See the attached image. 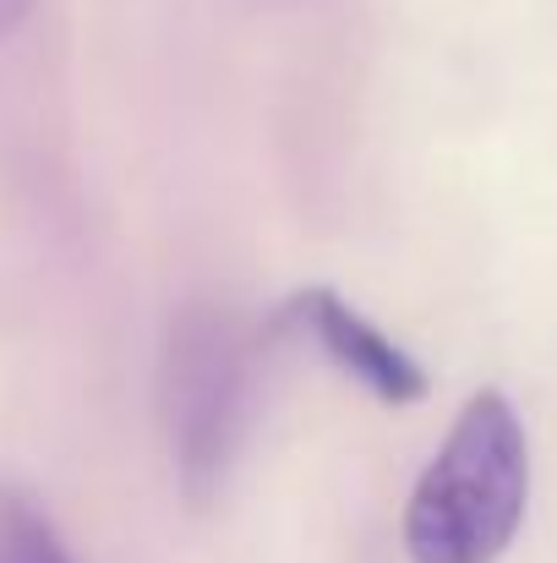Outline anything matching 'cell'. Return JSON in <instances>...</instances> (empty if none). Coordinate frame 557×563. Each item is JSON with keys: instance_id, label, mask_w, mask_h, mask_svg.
Listing matches in <instances>:
<instances>
[{"instance_id": "277c9868", "label": "cell", "mask_w": 557, "mask_h": 563, "mask_svg": "<svg viewBox=\"0 0 557 563\" xmlns=\"http://www.w3.org/2000/svg\"><path fill=\"white\" fill-rule=\"evenodd\" d=\"M0 563H77L44 504L16 482H0Z\"/></svg>"}, {"instance_id": "3957f363", "label": "cell", "mask_w": 557, "mask_h": 563, "mask_svg": "<svg viewBox=\"0 0 557 563\" xmlns=\"http://www.w3.org/2000/svg\"><path fill=\"white\" fill-rule=\"evenodd\" d=\"M274 340L318 345L328 367H339L350 383H361L367 394L388 399V405H410V399L426 394V367L399 340H388L367 312H356L339 290H328V285L296 290L279 307V334Z\"/></svg>"}, {"instance_id": "7a4b0ae2", "label": "cell", "mask_w": 557, "mask_h": 563, "mask_svg": "<svg viewBox=\"0 0 557 563\" xmlns=\"http://www.w3.org/2000/svg\"><path fill=\"white\" fill-rule=\"evenodd\" d=\"M274 345V334H257L235 307L191 301L165 334L159 362V416L176 460V482L191 509H208L257 416V356Z\"/></svg>"}, {"instance_id": "6da1fadb", "label": "cell", "mask_w": 557, "mask_h": 563, "mask_svg": "<svg viewBox=\"0 0 557 563\" xmlns=\"http://www.w3.org/2000/svg\"><path fill=\"white\" fill-rule=\"evenodd\" d=\"M531 504V443L509 394L481 388L404 504L410 563H498Z\"/></svg>"}, {"instance_id": "5b68a950", "label": "cell", "mask_w": 557, "mask_h": 563, "mask_svg": "<svg viewBox=\"0 0 557 563\" xmlns=\"http://www.w3.org/2000/svg\"><path fill=\"white\" fill-rule=\"evenodd\" d=\"M27 11H33V0H0V38H5L11 27H22Z\"/></svg>"}]
</instances>
